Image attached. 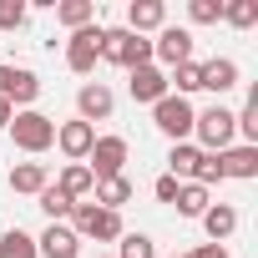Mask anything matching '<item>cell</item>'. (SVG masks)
<instances>
[{
  "mask_svg": "<svg viewBox=\"0 0 258 258\" xmlns=\"http://www.w3.org/2000/svg\"><path fill=\"white\" fill-rule=\"evenodd\" d=\"M91 192H96V208H106V213H121L126 203H132V182H126V172H121V177H106V182H96Z\"/></svg>",
  "mask_w": 258,
  "mask_h": 258,
  "instance_id": "obj_21",
  "label": "cell"
},
{
  "mask_svg": "<svg viewBox=\"0 0 258 258\" xmlns=\"http://www.w3.org/2000/svg\"><path fill=\"white\" fill-rule=\"evenodd\" d=\"M101 61H111L121 71L152 66V41L147 36H132L126 26H111V31H101Z\"/></svg>",
  "mask_w": 258,
  "mask_h": 258,
  "instance_id": "obj_3",
  "label": "cell"
},
{
  "mask_svg": "<svg viewBox=\"0 0 258 258\" xmlns=\"http://www.w3.org/2000/svg\"><path fill=\"white\" fill-rule=\"evenodd\" d=\"M111 111H116V96H111V86H106V81H86V86L76 91V116H81L86 126L106 121Z\"/></svg>",
  "mask_w": 258,
  "mask_h": 258,
  "instance_id": "obj_10",
  "label": "cell"
},
{
  "mask_svg": "<svg viewBox=\"0 0 258 258\" xmlns=\"http://www.w3.org/2000/svg\"><path fill=\"white\" fill-rule=\"evenodd\" d=\"M91 142H96V126H86L81 116H76V121H61V126H56V147H61V157H66V162H86Z\"/></svg>",
  "mask_w": 258,
  "mask_h": 258,
  "instance_id": "obj_12",
  "label": "cell"
},
{
  "mask_svg": "<svg viewBox=\"0 0 258 258\" xmlns=\"http://www.w3.org/2000/svg\"><path fill=\"white\" fill-rule=\"evenodd\" d=\"M26 16H31L26 0H0V31H21V26H26Z\"/></svg>",
  "mask_w": 258,
  "mask_h": 258,
  "instance_id": "obj_31",
  "label": "cell"
},
{
  "mask_svg": "<svg viewBox=\"0 0 258 258\" xmlns=\"http://www.w3.org/2000/svg\"><path fill=\"white\" fill-rule=\"evenodd\" d=\"M192 147H203V152H228L233 142H238V121H233V106H223V101H213V106H203L198 111V121H192Z\"/></svg>",
  "mask_w": 258,
  "mask_h": 258,
  "instance_id": "obj_1",
  "label": "cell"
},
{
  "mask_svg": "<svg viewBox=\"0 0 258 258\" xmlns=\"http://www.w3.org/2000/svg\"><path fill=\"white\" fill-rule=\"evenodd\" d=\"M233 121H238V137H243V147H258V91H248V101L233 111Z\"/></svg>",
  "mask_w": 258,
  "mask_h": 258,
  "instance_id": "obj_26",
  "label": "cell"
},
{
  "mask_svg": "<svg viewBox=\"0 0 258 258\" xmlns=\"http://www.w3.org/2000/svg\"><path fill=\"white\" fill-rule=\"evenodd\" d=\"M11 116H16V106H11V101H0V132L11 126Z\"/></svg>",
  "mask_w": 258,
  "mask_h": 258,
  "instance_id": "obj_34",
  "label": "cell"
},
{
  "mask_svg": "<svg viewBox=\"0 0 258 258\" xmlns=\"http://www.w3.org/2000/svg\"><path fill=\"white\" fill-rule=\"evenodd\" d=\"M96 61H101V26H81V31H71V41H66V66H71L76 76H91Z\"/></svg>",
  "mask_w": 258,
  "mask_h": 258,
  "instance_id": "obj_9",
  "label": "cell"
},
{
  "mask_svg": "<svg viewBox=\"0 0 258 258\" xmlns=\"http://www.w3.org/2000/svg\"><path fill=\"white\" fill-rule=\"evenodd\" d=\"M41 187H51V172H46V162H16V167H11V192H26V198H36Z\"/></svg>",
  "mask_w": 258,
  "mask_h": 258,
  "instance_id": "obj_19",
  "label": "cell"
},
{
  "mask_svg": "<svg viewBox=\"0 0 258 258\" xmlns=\"http://www.w3.org/2000/svg\"><path fill=\"white\" fill-rule=\"evenodd\" d=\"M208 203H213V192H208V187H198V182H182L172 208H177L182 218H203V213H208Z\"/></svg>",
  "mask_w": 258,
  "mask_h": 258,
  "instance_id": "obj_24",
  "label": "cell"
},
{
  "mask_svg": "<svg viewBox=\"0 0 258 258\" xmlns=\"http://www.w3.org/2000/svg\"><path fill=\"white\" fill-rule=\"evenodd\" d=\"M36 203H41V213H46L51 223H66V218H71V208H76V203H71L56 182H51V187H41V192H36Z\"/></svg>",
  "mask_w": 258,
  "mask_h": 258,
  "instance_id": "obj_27",
  "label": "cell"
},
{
  "mask_svg": "<svg viewBox=\"0 0 258 258\" xmlns=\"http://www.w3.org/2000/svg\"><path fill=\"white\" fill-rule=\"evenodd\" d=\"M218 167H223V182H228V177H233V182H253V177H258V147L233 142L228 152H218Z\"/></svg>",
  "mask_w": 258,
  "mask_h": 258,
  "instance_id": "obj_13",
  "label": "cell"
},
{
  "mask_svg": "<svg viewBox=\"0 0 258 258\" xmlns=\"http://www.w3.org/2000/svg\"><path fill=\"white\" fill-rule=\"evenodd\" d=\"M126 157H132V142H126V137H116V132H106V137H96V142H91V152H86V172H91L96 182L121 177Z\"/></svg>",
  "mask_w": 258,
  "mask_h": 258,
  "instance_id": "obj_6",
  "label": "cell"
},
{
  "mask_svg": "<svg viewBox=\"0 0 258 258\" xmlns=\"http://www.w3.org/2000/svg\"><path fill=\"white\" fill-rule=\"evenodd\" d=\"M41 96V76L31 66H16V61H0V101H11L16 111H31Z\"/></svg>",
  "mask_w": 258,
  "mask_h": 258,
  "instance_id": "obj_7",
  "label": "cell"
},
{
  "mask_svg": "<svg viewBox=\"0 0 258 258\" xmlns=\"http://www.w3.org/2000/svg\"><path fill=\"white\" fill-rule=\"evenodd\" d=\"M96 258H111V253H96Z\"/></svg>",
  "mask_w": 258,
  "mask_h": 258,
  "instance_id": "obj_35",
  "label": "cell"
},
{
  "mask_svg": "<svg viewBox=\"0 0 258 258\" xmlns=\"http://www.w3.org/2000/svg\"><path fill=\"white\" fill-rule=\"evenodd\" d=\"M187 21L192 26H218L223 21V0H187Z\"/></svg>",
  "mask_w": 258,
  "mask_h": 258,
  "instance_id": "obj_30",
  "label": "cell"
},
{
  "mask_svg": "<svg viewBox=\"0 0 258 258\" xmlns=\"http://www.w3.org/2000/svg\"><path fill=\"white\" fill-rule=\"evenodd\" d=\"M56 187H61L71 203H86V198H91V187H96V177L86 172V162H66V167H61V177H56Z\"/></svg>",
  "mask_w": 258,
  "mask_h": 258,
  "instance_id": "obj_20",
  "label": "cell"
},
{
  "mask_svg": "<svg viewBox=\"0 0 258 258\" xmlns=\"http://www.w3.org/2000/svg\"><path fill=\"white\" fill-rule=\"evenodd\" d=\"M223 21L233 31H253L258 26V0H223Z\"/></svg>",
  "mask_w": 258,
  "mask_h": 258,
  "instance_id": "obj_28",
  "label": "cell"
},
{
  "mask_svg": "<svg viewBox=\"0 0 258 258\" xmlns=\"http://www.w3.org/2000/svg\"><path fill=\"white\" fill-rule=\"evenodd\" d=\"M192 46H198V41H192V31H187V26H162V31H157V41H152V66L162 61V66L172 71V66L192 61Z\"/></svg>",
  "mask_w": 258,
  "mask_h": 258,
  "instance_id": "obj_8",
  "label": "cell"
},
{
  "mask_svg": "<svg viewBox=\"0 0 258 258\" xmlns=\"http://www.w3.org/2000/svg\"><path fill=\"white\" fill-rule=\"evenodd\" d=\"M71 233L76 238H96V243H116L126 228H121V213H106V208H96V203H76L71 208Z\"/></svg>",
  "mask_w": 258,
  "mask_h": 258,
  "instance_id": "obj_5",
  "label": "cell"
},
{
  "mask_svg": "<svg viewBox=\"0 0 258 258\" xmlns=\"http://www.w3.org/2000/svg\"><path fill=\"white\" fill-rule=\"evenodd\" d=\"M177 187H182V182H177V177H167V172H162V177L152 182V192H157V203H177Z\"/></svg>",
  "mask_w": 258,
  "mask_h": 258,
  "instance_id": "obj_32",
  "label": "cell"
},
{
  "mask_svg": "<svg viewBox=\"0 0 258 258\" xmlns=\"http://www.w3.org/2000/svg\"><path fill=\"white\" fill-rule=\"evenodd\" d=\"M36 253H41V258H76V253H81V238L71 233V223H51V228L36 238Z\"/></svg>",
  "mask_w": 258,
  "mask_h": 258,
  "instance_id": "obj_14",
  "label": "cell"
},
{
  "mask_svg": "<svg viewBox=\"0 0 258 258\" xmlns=\"http://www.w3.org/2000/svg\"><path fill=\"white\" fill-rule=\"evenodd\" d=\"M111 258H157V248H152V238H147V233H121Z\"/></svg>",
  "mask_w": 258,
  "mask_h": 258,
  "instance_id": "obj_29",
  "label": "cell"
},
{
  "mask_svg": "<svg viewBox=\"0 0 258 258\" xmlns=\"http://www.w3.org/2000/svg\"><path fill=\"white\" fill-rule=\"evenodd\" d=\"M6 132H11V142H16L26 157H41V152L56 147V121H51L46 111H36V106H31V111H16Z\"/></svg>",
  "mask_w": 258,
  "mask_h": 258,
  "instance_id": "obj_2",
  "label": "cell"
},
{
  "mask_svg": "<svg viewBox=\"0 0 258 258\" xmlns=\"http://www.w3.org/2000/svg\"><path fill=\"white\" fill-rule=\"evenodd\" d=\"M0 258H41V253H36V238L26 228H6L0 233Z\"/></svg>",
  "mask_w": 258,
  "mask_h": 258,
  "instance_id": "obj_25",
  "label": "cell"
},
{
  "mask_svg": "<svg viewBox=\"0 0 258 258\" xmlns=\"http://www.w3.org/2000/svg\"><path fill=\"white\" fill-rule=\"evenodd\" d=\"M162 26H167L162 0H132V6H126V31L132 36H147V31H162Z\"/></svg>",
  "mask_w": 258,
  "mask_h": 258,
  "instance_id": "obj_15",
  "label": "cell"
},
{
  "mask_svg": "<svg viewBox=\"0 0 258 258\" xmlns=\"http://www.w3.org/2000/svg\"><path fill=\"white\" fill-rule=\"evenodd\" d=\"M167 91H172V96H192V91H203V61H182V66H172V71H167Z\"/></svg>",
  "mask_w": 258,
  "mask_h": 258,
  "instance_id": "obj_23",
  "label": "cell"
},
{
  "mask_svg": "<svg viewBox=\"0 0 258 258\" xmlns=\"http://www.w3.org/2000/svg\"><path fill=\"white\" fill-rule=\"evenodd\" d=\"M126 91H132V101H142V106H157V101L167 96V71H162V66L126 71Z\"/></svg>",
  "mask_w": 258,
  "mask_h": 258,
  "instance_id": "obj_11",
  "label": "cell"
},
{
  "mask_svg": "<svg viewBox=\"0 0 258 258\" xmlns=\"http://www.w3.org/2000/svg\"><path fill=\"white\" fill-rule=\"evenodd\" d=\"M56 26H66V31L96 26V0H61L56 6Z\"/></svg>",
  "mask_w": 258,
  "mask_h": 258,
  "instance_id": "obj_22",
  "label": "cell"
},
{
  "mask_svg": "<svg viewBox=\"0 0 258 258\" xmlns=\"http://www.w3.org/2000/svg\"><path fill=\"white\" fill-rule=\"evenodd\" d=\"M172 258H177V253H172Z\"/></svg>",
  "mask_w": 258,
  "mask_h": 258,
  "instance_id": "obj_36",
  "label": "cell"
},
{
  "mask_svg": "<svg viewBox=\"0 0 258 258\" xmlns=\"http://www.w3.org/2000/svg\"><path fill=\"white\" fill-rule=\"evenodd\" d=\"M198 223H203L208 243H228V238L238 233V208H233V203H208V213H203Z\"/></svg>",
  "mask_w": 258,
  "mask_h": 258,
  "instance_id": "obj_16",
  "label": "cell"
},
{
  "mask_svg": "<svg viewBox=\"0 0 258 258\" xmlns=\"http://www.w3.org/2000/svg\"><path fill=\"white\" fill-rule=\"evenodd\" d=\"M187 258H228V243H198Z\"/></svg>",
  "mask_w": 258,
  "mask_h": 258,
  "instance_id": "obj_33",
  "label": "cell"
},
{
  "mask_svg": "<svg viewBox=\"0 0 258 258\" xmlns=\"http://www.w3.org/2000/svg\"><path fill=\"white\" fill-rule=\"evenodd\" d=\"M233 86H238V61H233V56H213V61H203V91L223 96V91H233Z\"/></svg>",
  "mask_w": 258,
  "mask_h": 258,
  "instance_id": "obj_17",
  "label": "cell"
},
{
  "mask_svg": "<svg viewBox=\"0 0 258 258\" xmlns=\"http://www.w3.org/2000/svg\"><path fill=\"white\" fill-rule=\"evenodd\" d=\"M198 167H203V147H192V142H172V152H167V177L192 182Z\"/></svg>",
  "mask_w": 258,
  "mask_h": 258,
  "instance_id": "obj_18",
  "label": "cell"
},
{
  "mask_svg": "<svg viewBox=\"0 0 258 258\" xmlns=\"http://www.w3.org/2000/svg\"><path fill=\"white\" fill-rule=\"evenodd\" d=\"M192 121H198V106L187 101V96H162L157 106H152V126L167 137V142H192Z\"/></svg>",
  "mask_w": 258,
  "mask_h": 258,
  "instance_id": "obj_4",
  "label": "cell"
}]
</instances>
